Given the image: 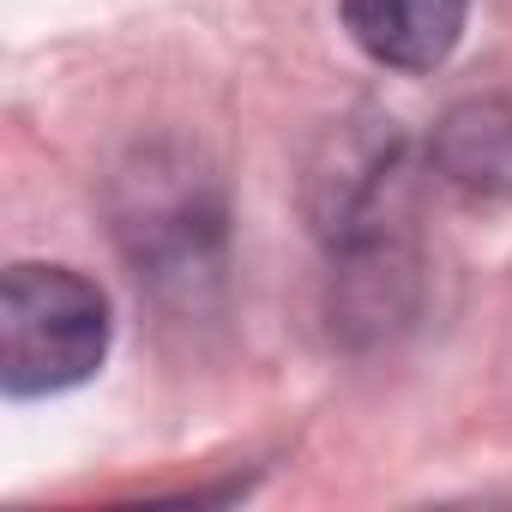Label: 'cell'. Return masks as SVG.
Returning a JSON list of instances; mask_svg holds the SVG:
<instances>
[{"label": "cell", "mask_w": 512, "mask_h": 512, "mask_svg": "<svg viewBox=\"0 0 512 512\" xmlns=\"http://www.w3.org/2000/svg\"><path fill=\"white\" fill-rule=\"evenodd\" d=\"M109 296L67 266H13L0 284V386L49 398L85 386L109 356Z\"/></svg>", "instance_id": "6da1fadb"}, {"label": "cell", "mask_w": 512, "mask_h": 512, "mask_svg": "<svg viewBox=\"0 0 512 512\" xmlns=\"http://www.w3.org/2000/svg\"><path fill=\"white\" fill-rule=\"evenodd\" d=\"M308 211L338 253L392 247V223L404 211V145L392 121L332 133L326 163L308 169Z\"/></svg>", "instance_id": "7a4b0ae2"}, {"label": "cell", "mask_w": 512, "mask_h": 512, "mask_svg": "<svg viewBox=\"0 0 512 512\" xmlns=\"http://www.w3.org/2000/svg\"><path fill=\"white\" fill-rule=\"evenodd\" d=\"M121 241L133 247V260L163 266V260H199V235L217 229V211L205 205V181L187 169H163L145 157L139 175H121Z\"/></svg>", "instance_id": "3957f363"}, {"label": "cell", "mask_w": 512, "mask_h": 512, "mask_svg": "<svg viewBox=\"0 0 512 512\" xmlns=\"http://www.w3.org/2000/svg\"><path fill=\"white\" fill-rule=\"evenodd\" d=\"M338 13L368 61L428 73L458 49L470 0H338Z\"/></svg>", "instance_id": "277c9868"}, {"label": "cell", "mask_w": 512, "mask_h": 512, "mask_svg": "<svg viewBox=\"0 0 512 512\" xmlns=\"http://www.w3.org/2000/svg\"><path fill=\"white\" fill-rule=\"evenodd\" d=\"M434 169L470 199H512V97H464L440 115Z\"/></svg>", "instance_id": "5b68a950"}]
</instances>
